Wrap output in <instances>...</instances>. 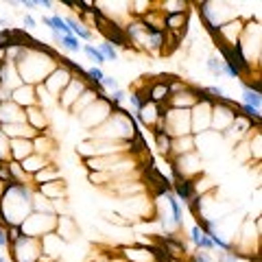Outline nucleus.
Wrapping results in <instances>:
<instances>
[{
	"instance_id": "obj_5",
	"label": "nucleus",
	"mask_w": 262,
	"mask_h": 262,
	"mask_svg": "<svg viewBox=\"0 0 262 262\" xmlns=\"http://www.w3.org/2000/svg\"><path fill=\"white\" fill-rule=\"evenodd\" d=\"M212 103L214 100H196V105L190 109V131L192 135H201L210 131L212 122Z\"/></svg>"
},
{
	"instance_id": "obj_14",
	"label": "nucleus",
	"mask_w": 262,
	"mask_h": 262,
	"mask_svg": "<svg viewBox=\"0 0 262 262\" xmlns=\"http://www.w3.org/2000/svg\"><path fill=\"white\" fill-rule=\"evenodd\" d=\"M11 100L17 105V107L26 109V107H33L37 105V96H35V85H17L16 90L11 92Z\"/></svg>"
},
{
	"instance_id": "obj_27",
	"label": "nucleus",
	"mask_w": 262,
	"mask_h": 262,
	"mask_svg": "<svg viewBox=\"0 0 262 262\" xmlns=\"http://www.w3.org/2000/svg\"><path fill=\"white\" fill-rule=\"evenodd\" d=\"M59 44L66 48V50H70V52H79V50H81V46H83V44L79 42L74 35H61Z\"/></svg>"
},
{
	"instance_id": "obj_12",
	"label": "nucleus",
	"mask_w": 262,
	"mask_h": 262,
	"mask_svg": "<svg viewBox=\"0 0 262 262\" xmlns=\"http://www.w3.org/2000/svg\"><path fill=\"white\" fill-rule=\"evenodd\" d=\"M188 26V11L181 13H166L164 20H162V29L166 33H175V35H183Z\"/></svg>"
},
{
	"instance_id": "obj_24",
	"label": "nucleus",
	"mask_w": 262,
	"mask_h": 262,
	"mask_svg": "<svg viewBox=\"0 0 262 262\" xmlns=\"http://www.w3.org/2000/svg\"><path fill=\"white\" fill-rule=\"evenodd\" d=\"M166 201H168V208H170V214H173V225L175 227H181L183 225V210H181V203H179V199L173 195L170 190L164 192Z\"/></svg>"
},
{
	"instance_id": "obj_37",
	"label": "nucleus",
	"mask_w": 262,
	"mask_h": 262,
	"mask_svg": "<svg viewBox=\"0 0 262 262\" xmlns=\"http://www.w3.org/2000/svg\"><path fill=\"white\" fill-rule=\"evenodd\" d=\"M22 22H24L26 29H35V17H33V16H29V13H26L24 17H22Z\"/></svg>"
},
{
	"instance_id": "obj_32",
	"label": "nucleus",
	"mask_w": 262,
	"mask_h": 262,
	"mask_svg": "<svg viewBox=\"0 0 262 262\" xmlns=\"http://www.w3.org/2000/svg\"><path fill=\"white\" fill-rule=\"evenodd\" d=\"M85 74H87V83H92V85H100V81H103V77H105V72L98 68V66L85 70Z\"/></svg>"
},
{
	"instance_id": "obj_40",
	"label": "nucleus",
	"mask_w": 262,
	"mask_h": 262,
	"mask_svg": "<svg viewBox=\"0 0 262 262\" xmlns=\"http://www.w3.org/2000/svg\"><path fill=\"white\" fill-rule=\"evenodd\" d=\"M0 262H7V258H4V256H0Z\"/></svg>"
},
{
	"instance_id": "obj_39",
	"label": "nucleus",
	"mask_w": 262,
	"mask_h": 262,
	"mask_svg": "<svg viewBox=\"0 0 262 262\" xmlns=\"http://www.w3.org/2000/svg\"><path fill=\"white\" fill-rule=\"evenodd\" d=\"M37 7H44V9H50L52 2L50 0H37Z\"/></svg>"
},
{
	"instance_id": "obj_35",
	"label": "nucleus",
	"mask_w": 262,
	"mask_h": 262,
	"mask_svg": "<svg viewBox=\"0 0 262 262\" xmlns=\"http://www.w3.org/2000/svg\"><path fill=\"white\" fill-rule=\"evenodd\" d=\"M190 262H214V260L210 256V251H196L190 256Z\"/></svg>"
},
{
	"instance_id": "obj_25",
	"label": "nucleus",
	"mask_w": 262,
	"mask_h": 262,
	"mask_svg": "<svg viewBox=\"0 0 262 262\" xmlns=\"http://www.w3.org/2000/svg\"><path fill=\"white\" fill-rule=\"evenodd\" d=\"M160 7H164V9H160L162 13H181V11H188V4L183 2V0H166V2H162Z\"/></svg>"
},
{
	"instance_id": "obj_21",
	"label": "nucleus",
	"mask_w": 262,
	"mask_h": 262,
	"mask_svg": "<svg viewBox=\"0 0 262 262\" xmlns=\"http://www.w3.org/2000/svg\"><path fill=\"white\" fill-rule=\"evenodd\" d=\"M96 98H98V92H96L94 87H85V92H83V94L77 98V103H74L72 107H70V114H74V116H79V114H81L83 109H87V107H90V105L94 103Z\"/></svg>"
},
{
	"instance_id": "obj_8",
	"label": "nucleus",
	"mask_w": 262,
	"mask_h": 262,
	"mask_svg": "<svg viewBox=\"0 0 262 262\" xmlns=\"http://www.w3.org/2000/svg\"><path fill=\"white\" fill-rule=\"evenodd\" d=\"M17 122H26L24 109L17 107L13 100H4V103H0V127L17 125Z\"/></svg>"
},
{
	"instance_id": "obj_36",
	"label": "nucleus",
	"mask_w": 262,
	"mask_h": 262,
	"mask_svg": "<svg viewBox=\"0 0 262 262\" xmlns=\"http://www.w3.org/2000/svg\"><path fill=\"white\" fill-rule=\"evenodd\" d=\"M9 247V240H7V229L0 225V249H7Z\"/></svg>"
},
{
	"instance_id": "obj_29",
	"label": "nucleus",
	"mask_w": 262,
	"mask_h": 262,
	"mask_svg": "<svg viewBox=\"0 0 262 262\" xmlns=\"http://www.w3.org/2000/svg\"><path fill=\"white\" fill-rule=\"evenodd\" d=\"M127 100L131 103V107H133L135 112H140V109L144 107V103H147V96H144V92L135 90V92H131V94H127Z\"/></svg>"
},
{
	"instance_id": "obj_28",
	"label": "nucleus",
	"mask_w": 262,
	"mask_h": 262,
	"mask_svg": "<svg viewBox=\"0 0 262 262\" xmlns=\"http://www.w3.org/2000/svg\"><path fill=\"white\" fill-rule=\"evenodd\" d=\"M107 100H109V105H112V109H118V107H120V105L127 100V92L122 90V87H118V90L109 92Z\"/></svg>"
},
{
	"instance_id": "obj_9",
	"label": "nucleus",
	"mask_w": 262,
	"mask_h": 262,
	"mask_svg": "<svg viewBox=\"0 0 262 262\" xmlns=\"http://www.w3.org/2000/svg\"><path fill=\"white\" fill-rule=\"evenodd\" d=\"M120 256L127 262H155L151 245H135V247H120Z\"/></svg>"
},
{
	"instance_id": "obj_22",
	"label": "nucleus",
	"mask_w": 262,
	"mask_h": 262,
	"mask_svg": "<svg viewBox=\"0 0 262 262\" xmlns=\"http://www.w3.org/2000/svg\"><path fill=\"white\" fill-rule=\"evenodd\" d=\"M190 240H192V245H195L199 251H212V249H214L212 240L203 234V229H201L199 225H192L190 227Z\"/></svg>"
},
{
	"instance_id": "obj_26",
	"label": "nucleus",
	"mask_w": 262,
	"mask_h": 262,
	"mask_svg": "<svg viewBox=\"0 0 262 262\" xmlns=\"http://www.w3.org/2000/svg\"><path fill=\"white\" fill-rule=\"evenodd\" d=\"M81 50H83V52H85V55H87V57H90V59H92V61H94V64H96V66H98V68H100V66H103V64H105V57H103V55H100V50H98V48H96V46H94V44H83V46H81Z\"/></svg>"
},
{
	"instance_id": "obj_34",
	"label": "nucleus",
	"mask_w": 262,
	"mask_h": 262,
	"mask_svg": "<svg viewBox=\"0 0 262 262\" xmlns=\"http://www.w3.org/2000/svg\"><path fill=\"white\" fill-rule=\"evenodd\" d=\"M100 87L103 90H109V92H114V90H118V79H114V77H109V74H105L103 77V81H100Z\"/></svg>"
},
{
	"instance_id": "obj_15",
	"label": "nucleus",
	"mask_w": 262,
	"mask_h": 262,
	"mask_svg": "<svg viewBox=\"0 0 262 262\" xmlns=\"http://www.w3.org/2000/svg\"><path fill=\"white\" fill-rule=\"evenodd\" d=\"M33 153V140H9V155H11L13 162H24Z\"/></svg>"
},
{
	"instance_id": "obj_19",
	"label": "nucleus",
	"mask_w": 262,
	"mask_h": 262,
	"mask_svg": "<svg viewBox=\"0 0 262 262\" xmlns=\"http://www.w3.org/2000/svg\"><path fill=\"white\" fill-rule=\"evenodd\" d=\"M57 179H61V173L59 168H57L55 164H46L39 173H35L33 177H31V181H33V186H44V183H50V181H57Z\"/></svg>"
},
{
	"instance_id": "obj_4",
	"label": "nucleus",
	"mask_w": 262,
	"mask_h": 262,
	"mask_svg": "<svg viewBox=\"0 0 262 262\" xmlns=\"http://www.w3.org/2000/svg\"><path fill=\"white\" fill-rule=\"evenodd\" d=\"M11 247V258L13 262H37L42 258V240L22 236L20 240H16Z\"/></svg>"
},
{
	"instance_id": "obj_3",
	"label": "nucleus",
	"mask_w": 262,
	"mask_h": 262,
	"mask_svg": "<svg viewBox=\"0 0 262 262\" xmlns=\"http://www.w3.org/2000/svg\"><path fill=\"white\" fill-rule=\"evenodd\" d=\"M164 131L170 138H181L192 133L190 131V109H170L164 112Z\"/></svg>"
},
{
	"instance_id": "obj_6",
	"label": "nucleus",
	"mask_w": 262,
	"mask_h": 262,
	"mask_svg": "<svg viewBox=\"0 0 262 262\" xmlns=\"http://www.w3.org/2000/svg\"><path fill=\"white\" fill-rule=\"evenodd\" d=\"M72 77H74V74L70 72L68 68H64V66L59 64L50 74H48L46 79H44L42 85H44V90H46L48 94H50V98H55V100H57V98H59L61 92L66 90V85L70 83V79H72Z\"/></svg>"
},
{
	"instance_id": "obj_11",
	"label": "nucleus",
	"mask_w": 262,
	"mask_h": 262,
	"mask_svg": "<svg viewBox=\"0 0 262 262\" xmlns=\"http://www.w3.org/2000/svg\"><path fill=\"white\" fill-rule=\"evenodd\" d=\"M240 105H247V107H253L258 112H262V94H260V83H247L243 81V92H240Z\"/></svg>"
},
{
	"instance_id": "obj_2",
	"label": "nucleus",
	"mask_w": 262,
	"mask_h": 262,
	"mask_svg": "<svg viewBox=\"0 0 262 262\" xmlns=\"http://www.w3.org/2000/svg\"><path fill=\"white\" fill-rule=\"evenodd\" d=\"M22 236L42 240L44 236L57 231V214H44V212H31L24 221L20 223Z\"/></svg>"
},
{
	"instance_id": "obj_38",
	"label": "nucleus",
	"mask_w": 262,
	"mask_h": 262,
	"mask_svg": "<svg viewBox=\"0 0 262 262\" xmlns=\"http://www.w3.org/2000/svg\"><path fill=\"white\" fill-rule=\"evenodd\" d=\"M20 4L24 9H33V7H37V0H20Z\"/></svg>"
},
{
	"instance_id": "obj_20",
	"label": "nucleus",
	"mask_w": 262,
	"mask_h": 262,
	"mask_svg": "<svg viewBox=\"0 0 262 262\" xmlns=\"http://www.w3.org/2000/svg\"><path fill=\"white\" fill-rule=\"evenodd\" d=\"M46 164H50V162H48V157L39 155V153H33V155H29L24 162H20L22 170H24L29 177H33L35 173H39V170H42Z\"/></svg>"
},
{
	"instance_id": "obj_10",
	"label": "nucleus",
	"mask_w": 262,
	"mask_h": 262,
	"mask_svg": "<svg viewBox=\"0 0 262 262\" xmlns=\"http://www.w3.org/2000/svg\"><path fill=\"white\" fill-rule=\"evenodd\" d=\"M173 192L175 196L179 199V203H190L192 199L196 196V186H195V179H186V177H179L173 179Z\"/></svg>"
},
{
	"instance_id": "obj_1",
	"label": "nucleus",
	"mask_w": 262,
	"mask_h": 262,
	"mask_svg": "<svg viewBox=\"0 0 262 262\" xmlns=\"http://www.w3.org/2000/svg\"><path fill=\"white\" fill-rule=\"evenodd\" d=\"M33 190L29 186H16V188H4L0 196V223L7 229L9 225H20L31 212V201H33Z\"/></svg>"
},
{
	"instance_id": "obj_18",
	"label": "nucleus",
	"mask_w": 262,
	"mask_h": 262,
	"mask_svg": "<svg viewBox=\"0 0 262 262\" xmlns=\"http://www.w3.org/2000/svg\"><path fill=\"white\" fill-rule=\"evenodd\" d=\"M35 190L42 192V195L46 196V199H50V201H59V199H64L66 196V183H64V179H57V181L37 186Z\"/></svg>"
},
{
	"instance_id": "obj_31",
	"label": "nucleus",
	"mask_w": 262,
	"mask_h": 262,
	"mask_svg": "<svg viewBox=\"0 0 262 262\" xmlns=\"http://www.w3.org/2000/svg\"><path fill=\"white\" fill-rule=\"evenodd\" d=\"M208 70H210V74L216 77V79L225 77V72H223V61L218 59V57H210L208 59Z\"/></svg>"
},
{
	"instance_id": "obj_41",
	"label": "nucleus",
	"mask_w": 262,
	"mask_h": 262,
	"mask_svg": "<svg viewBox=\"0 0 262 262\" xmlns=\"http://www.w3.org/2000/svg\"><path fill=\"white\" fill-rule=\"evenodd\" d=\"M0 103H2V94H0Z\"/></svg>"
},
{
	"instance_id": "obj_16",
	"label": "nucleus",
	"mask_w": 262,
	"mask_h": 262,
	"mask_svg": "<svg viewBox=\"0 0 262 262\" xmlns=\"http://www.w3.org/2000/svg\"><path fill=\"white\" fill-rule=\"evenodd\" d=\"M151 131H153V138H155L157 151H160L164 157H168V160H170V155H173V138H170V135L164 131V127H153Z\"/></svg>"
},
{
	"instance_id": "obj_30",
	"label": "nucleus",
	"mask_w": 262,
	"mask_h": 262,
	"mask_svg": "<svg viewBox=\"0 0 262 262\" xmlns=\"http://www.w3.org/2000/svg\"><path fill=\"white\" fill-rule=\"evenodd\" d=\"M96 48H98L100 55L105 57V61H116V59H118V50H116V48H114L109 42H100Z\"/></svg>"
},
{
	"instance_id": "obj_17",
	"label": "nucleus",
	"mask_w": 262,
	"mask_h": 262,
	"mask_svg": "<svg viewBox=\"0 0 262 262\" xmlns=\"http://www.w3.org/2000/svg\"><path fill=\"white\" fill-rule=\"evenodd\" d=\"M168 98H170V94H168V87H166L164 81H155L147 87V100H151V103L166 105Z\"/></svg>"
},
{
	"instance_id": "obj_23",
	"label": "nucleus",
	"mask_w": 262,
	"mask_h": 262,
	"mask_svg": "<svg viewBox=\"0 0 262 262\" xmlns=\"http://www.w3.org/2000/svg\"><path fill=\"white\" fill-rule=\"evenodd\" d=\"M66 24H68L70 33H72L77 39H85V42H90V39L94 37V33H92L81 20H77V17H66Z\"/></svg>"
},
{
	"instance_id": "obj_13",
	"label": "nucleus",
	"mask_w": 262,
	"mask_h": 262,
	"mask_svg": "<svg viewBox=\"0 0 262 262\" xmlns=\"http://www.w3.org/2000/svg\"><path fill=\"white\" fill-rule=\"evenodd\" d=\"M24 116H26V125H29L31 129H35L37 133H46L48 118H46V114H44V107H39V105L26 107L24 109Z\"/></svg>"
},
{
	"instance_id": "obj_7",
	"label": "nucleus",
	"mask_w": 262,
	"mask_h": 262,
	"mask_svg": "<svg viewBox=\"0 0 262 262\" xmlns=\"http://www.w3.org/2000/svg\"><path fill=\"white\" fill-rule=\"evenodd\" d=\"M85 87H87V83L83 81V79H79V77H72L70 79V83L66 85V90L59 94V98H57V103L61 105V107H66L70 112V107H72L74 103H77V98L85 92Z\"/></svg>"
},
{
	"instance_id": "obj_33",
	"label": "nucleus",
	"mask_w": 262,
	"mask_h": 262,
	"mask_svg": "<svg viewBox=\"0 0 262 262\" xmlns=\"http://www.w3.org/2000/svg\"><path fill=\"white\" fill-rule=\"evenodd\" d=\"M22 238V227L20 225H9L7 227V240H9V245H13L16 240H20Z\"/></svg>"
}]
</instances>
